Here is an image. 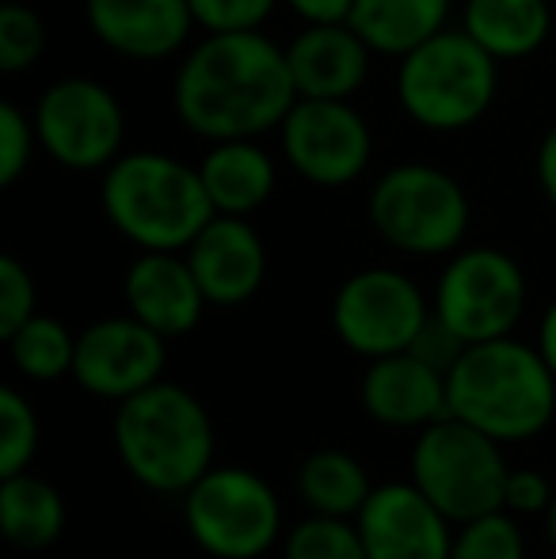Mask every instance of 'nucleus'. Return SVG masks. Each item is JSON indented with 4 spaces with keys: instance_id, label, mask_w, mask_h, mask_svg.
Listing matches in <instances>:
<instances>
[{
    "instance_id": "b1692460",
    "label": "nucleus",
    "mask_w": 556,
    "mask_h": 559,
    "mask_svg": "<svg viewBox=\"0 0 556 559\" xmlns=\"http://www.w3.org/2000/svg\"><path fill=\"white\" fill-rule=\"evenodd\" d=\"M66 499L61 491L43 476H4L0 484V525H4L8 545L23 548V552H43V548L58 545L66 533Z\"/></svg>"
},
{
    "instance_id": "39448f33",
    "label": "nucleus",
    "mask_w": 556,
    "mask_h": 559,
    "mask_svg": "<svg viewBox=\"0 0 556 559\" xmlns=\"http://www.w3.org/2000/svg\"><path fill=\"white\" fill-rule=\"evenodd\" d=\"M499 61L461 27H446L397 58L401 111L430 133H458L488 115Z\"/></svg>"
},
{
    "instance_id": "aec40b11",
    "label": "nucleus",
    "mask_w": 556,
    "mask_h": 559,
    "mask_svg": "<svg viewBox=\"0 0 556 559\" xmlns=\"http://www.w3.org/2000/svg\"><path fill=\"white\" fill-rule=\"evenodd\" d=\"M199 176L217 214L248 217L275 194L279 168L275 156L260 145V138L210 141L199 160Z\"/></svg>"
},
{
    "instance_id": "5701e85b",
    "label": "nucleus",
    "mask_w": 556,
    "mask_h": 559,
    "mask_svg": "<svg viewBox=\"0 0 556 559\" xmlns=\"http://www.w3.org/2000/svg\"><path fill=\"white\" fill-rule=\"evenodd\" d=\"M297 499L305 502L309 514L328 518H358L370 491L378 484L370 479L366 464L347 449H317L297 464Z\"/></svg>"
},
{
    "instance_id": "4c0bfd02",
    "label": "nucleus",
    "mask_w": 556,
    "mask_h": 559,
    "mask_svg": "<svg viewBox=\"0 0 556 559\" xmlns=\"http://www.w3.org/2000/svg\"><path fill=\"white\" fill-rule=\"evenodd\" d=\"M545 533H549V540H553V548H556V495H553L549 510H545Z\"/></svg>"
},
{
    "instance_id": "2eb2a0df",
    "label": "nucleus",
    "mask_w": 556,
    "mask_h": 559,
    "mask_svg": "<svg viewBox=\"0 0 556 559\" xmlns=\"http://www.w3.org/2000/svg\"><path fill=\"white\" fill-rule=\"evenodd\" d=\"M184 255L206 301L217 309H237V305L252 301L268 278V248L248 217L214 214L187 243Z\"/></svg>"
},
{
    "instance_id": "e433bc0d",
    "label": "nucleus",
    "mask_w": 556,
    "mask_h": 559,
    "mask_svg": "<svg viewBox=\"0 0 556 559\" xmlns=\"http://www.w3.org/2000/svg\"><path fill=\"white\" fill-rule=\"evenodd\" d=\"M537 350H542V358L549 361V369L556 373V301L537 320Z\"/></svg>"
},
{
    "instance_id": "a878e982",
    "label": "nucleus",
    "mask_w": 556,
    "mask_h": 559,
    "mask_svg": "<svg viewBox=\"0 0 556 559\" xmlns=\"http://www.w3.org/2000/svg\"><path fill=\"white\" fill-rule=\"evenodd\" d=\"M282 559H366L355 518L309 514L282 537Z\"/></svg>"
},
{
    "instance_id": "cd10ccee",
    "label": "nucleus",
    "mask_w": 556,
    "mask_h": 559,
    "mask_svg": "<svg viewBox=\"0 0 556 559\" xmlns=\"http://www.w3.org/2000/svg\"><path fill=\"white\" fill-rule=\"evenodd\" d=\"M43 442L38 412L20 389L4 384L0 389V476H20L31 468Z\"/></svg>"
},
{
    "instance_id": "ddd939ff",
    "label": "nucleus",
    "mask_w": 556,
    "mask_h": 559,
    "mask_svg": "<svg viewBox=\"0 0 556 559\" xmlns=\"http://www.w3.org/2000/svg\"><path fill=\"white\" fill-rule=\"evenodd\" d=\"M164 361H168V338L161 332L130 312L104 317L76 335L73 381L88 396L122 404L149 384L164 381Z\"/></svg>"
},
{
    "instance_id": "f03ea898",
    "label": "nucleus",
    "mask_w": 556,
    "mask_h": 559,
    "mask_svg": "<svg viewBox=\"0 0 556 559\" xmlns=\"http://www.w3.org/2000/svg\"><path fill=\"white\" fill-rule=\"evenodd\" d=\"M446 396L450 415L504 445L530 442L556 419V373L537 343L514 335L469 343L446 373Z\"/></svg>"
},
{
    "instance_id": "4be33fe9",
    "label": "nucleus",
    "mask_w": 556,
    "mask_h": 559,
    "mask_svg": "<svg viewBox=\"0 0 556 559\" xmlns=\"http://www.w3.org/2000/svg\"><path fill=\"white\" fill-rule=\"evenodd\" d=\"M450 12L453 0H355L347 23L374 53L404 58L430 35L450 27Z\"/></svg>"
},
{
    "instance_id": "393cba45",
    "label": "nucleus",
    "mask_w": 556,
    "mask_h": 559,
    "mask_svg": "<svg viewBox=\"0 0 556 559\" xmlns=\"http://www.w3.org/2000/svg\"><path fill=\"white\" fill-rule=\"evenodd\" d=\"M8 354H12V366L20 369V377L27 381H61V377H73V358H76V335L61 324L58 317H46L35 312L23 328H15L4 338Z\"/></svg>"
},
{
    "instance_id": "f257e3e1",
    "label": "nucleus",
    "mask_w": 556,
    "mask_h": 559,
    "mask_svg": "<svg viewBox=\"0 0 556 559\" xmlns=\"http://www.w3.org/2000/svg\"><path fill=\"white\" fill-rule=\"evenodd\" d=\"M297 104L286 46L263 31L206 35L171 76V111L202 141L263 138Z\"/></svg>"
},
{
    "instance_id": "f704fd0d",
    "label": "nucleus",
    "mask_w": 556,
    "mask_h": 559,
    "mask_svg": "<svg viewBox=\"0 0 556 559\" xmlns=\"http://www.w3.org/2000/svg\"><path fill=\"white\" fill-rule=\"evenodd\" d=\"M301 23H343L351 20L355 0H282Z\"/></svg>"
},
{
    "instance_id": "412c9836",
    "label": "nucleus",
    "mask_w": 556,
    "mask_h": 559,
    "mask_svg": "<svg viewBox=\"0 0 556 559\" xmlns=\"http://www.w3.org/2000/svg\"><path fill=\"white\" fill-rule=\"evenodd\" d=\"M461 31L496 61H519L549 43V0H465Z\"/></svg>"
},
{
    "instance_id": "4468645a",
    "label": "nucleus",
    "mask_w": 556,
    "mask_h": 559,
    "mask_svg": "<svg viewBox=\"0 0 556 559\" xmlns=\"http://www.w3.org/2000/svg\"><path fill=\"white\" fill-rule=\"evenodd\" d=\"M366 559H450L458 525L412 479L378 484L355 518Z\"/></svg>"
},
{
    "instance_id": "7c9ffc66",
    "label": "nucleus",
    "mask_w": 556,
    "mask_h": 559,
    "mask_svg": "<svg viewBox=\"0 0 556 559\" xmlns=\"http://www.w3.org/2000/svg\"><path fill=\"white\" fill-rule=\"evenodd\" d=\"M187 4L206 35H225V31H263L282 0H187Z\"/></svg>"
},
{
    "instance_id": "c756f323",
    "label": "nucleus",
    "mask_w": 556,
    "mask_h": 559,
    "mask_svg": "<svg viewBox=\"0 0 556 559\" xmlns=\"http://www.w3.org/2000/svg\"><path fill=\"white\" fill-rule=\"evenodd\" d=\"M38 148L35 118L15 104H0V187H15Z\"/></svg>"
},
{
    "instance_id": "6ab92c4d",
    "label": "nucleus",
    "mask_w": 556,
    "mask_h": 559,
    "mask_svg": "<svg viewBox=\"0 0 556 559\" xmlns=\"http://www.w3.org/2000/svg\"><path fill=\"white\" fill-rule=\"evenodd\" d=\"M374 50L366 38L343 23H305L301 35L289 38L286 61L297 99H351L370 76Z\"/></svg>"
},
{
    "instance_id": "0eeeda50",
    "label": "nucleus",
    "mask_w": 556,
    "mask_h": 559,
    "mask_svg": "<svg viewBox=\"0 0 556 559\" xmlns=\"http://www.w3.org/2000/svg\"><path fill=\"white\" fill-rule=\"evenodd\" d=\"M366 217L389 248L404 255H453L469 233V194L450 171L435 164H397L374 179Z\"/></svg>"
},
{
    "instance_id": "2f4dec72",
    "label": "nucleus",
    "mask_w": 556,
    "mask_h": 559,
    "mask_svg": "<svg viewBox=\"0 0 556 559\" xmlns=\"http://www.w3.org/2000/svg\"><path fill=\"white\" fill-rule=\"evenodd\" d=\"M38 312V289L31 271L15 255L0 259V338L23 328Z\"/></svg>"
},
{
    "instance_id": "f3484780",
    "label": "nucleus",
    "mask_w": 556,
    "mask_h": 559,
    "mask_svg": "<svg viewBox=\"0 0 556 559\" xmlns=\"http://www.w3.org/2000/svg\"><path fill=\"white\" fill-rule=\"evenodd\" d=\"M88 31L130 61L176 58L199 27L187 0H84Z\"/></svg>"
},
{
    "instance_id": "bb28decb",
    "label": "nucleus",
    "mask_w": 556,
    "mask_h": 559,
    "mask_svg": "<svg viewBox=\"0 0 556 559\" xmlns=\"http://www.w3.org/2000/svg\"><path fill=\"white\" fill-rule=\"evenodd\" d=\"M450 559H527V533L511 510H492L458 525Z\"/></svg>"
},
{
    "instance_id": "dca6fc26",
    "label": "nucleus",
    "mask_w": 556,
    "mask_h": 559,
    "mask_svg": "<svg viewBox=\"0 0 556 559\" xmlns=\"http://www.w3.org/2000/svg\"><path fill=\"white\" fill-rule=\"evenodd\" d=\"M358 404L378 427L389 430H423L450 415L446 373L427 366L412 350L386 354L366 361L358 381Z\"/></svg>"
},
{
    "instance_id": "c9c22d12",
    "label": "nucleus",
    "mask_w": 556,
    "mask_h": 559,
    "mask_svg": "<svg viewBox=\"0 0 556 559\" xmlns=\"http://www.w3.org/2000/svg\"><path fill=\"white\" fill-rule=\"evenodd\" d=\"M534 171H537V187H542L545 202L556 210V122L545 130L542 145H537L534 156Z\"/></svg>"
},
{
    "instance_id": "f8f14e48",
    "label": "nucleus",
    "mask_w": 556,
    "mask_h": 559,
    "mask_svg": "<svg viewBox=\"0 0 556 559\" xmlns=\"http://www.w3.org/2000/svg\"><path fill=\"white\" fill-rule=\"evenodd\" d=\"M279 148L294 176L335 191L366 171L374 133L351 99H297L279 126Z\"/></svg>"
},
{
    "instance_id": "1a4fd4ad",
    "label": "nucleus",
    "mask_w": 556,
    "mask_h": 559,
    "mask_svg": "<svg viewBox=\"0 0 556 559\" xmlns=\"http://www.w3.org/2000/svg\"><path fill=\"white\" fill-rule=\"evenodd\" d=\"M527 274L504 248H458L435 282L430 312L450 324L465 343L514 335L527 317Z\"/></svg>"
},
{
    "instance_id": "72a5a7b5",
    "label": "nucleus",
    "mask_w": 556,
    "mask_h": 559,
    "mask_svg": "<svg viewBox=\"0 0 556 559\" xmlns=\"http://www.w3.org/2000/svg\"><path fill=\"white\" fill-rule=\"evenodd\" d=\"M465 338H461L458 332H453L450 324H442V320L430 312L427 317V324L419 328V335L412 338V346L409 350L416 354V358H423L427 366H435V369H442V373H450L453 369V361L465 354Z\"/></svg>"
},
{
    "instance_id": "6e6552de",
    "label": "nucleus",
    "mask_w": 556,
    "mask_h": 559,
    "mask_svg": "<svg viewBox=\"0 0 556 559\" xmlns=\"http://www.w3.org/2000/svg\"><path fill=\"white\" fill-rule=\"evenodd\" d=\"M184 525L210 559H260L286 537L279 491L240 464H214L187 487Z\"/></svg>"
},
{
    "instance_id": "9b49d317",
    "label": "nucleus",
    "mask_w": 556,
    "mask_h": 559,
    "mask_svg": "<svg viewBox=\"0 0 556 559\" xmlns=\"http://www.w3.org/2000/svg\"><path fill=\"white\" fill-rule=\"evenodd\" d=\"M427 317V294L416 278H409L397 266L355 271L351 278H343V286L332 297L335 338L366 361L409 350Z\"/></svg>"
},
{
    "instance_id": "423d86ee",
    "label": "nucleus",
    "mask_w": 556,
    "mask_h": 559,
    "mask_svg": "<svg viewBox=\"0 0 556 559\" xmlns=\"http://www.w3.org/2000/svg\"><path fill=\"white\" fill-rule=\"evenodd\" d=\"M507 476L511 464L504 456V442L461 423L458 415L416 430L409 479L453 525L504 510Z\"/></svg>"
},
{
    "instance_id": "9d476101",
    "label": "nucleus",
    "mask_w": 556,
    "mask_h": 559,
    "mask_svg": "<svg viewBox=\"0 0 556 559\" xmlns=\"http://www.w3.org/2000/svg\"><path fill=\"white\" fill-rule=\"evenodd\" d=\"M38 148L69 171H104L127 145V111L107 84L92 76H61L43 88L35 111Z\"/></svg>"
},
{
    "instance_id": "473e14b6",
    "label": "nucleus",
    "mask_w": 556,
    "mask_h": 559,
    "mask_svg": "<svg viewBox=\"0 0 556 559\" xmlns=\"http://www.w3.org/2000/svg\"><path fill=\"white\" fill-rule=\"evenodd\" d=\"M556 487L549 484V476L537 468H511L504 487V510H511L514 518H534L545 514L553 502Z\"/></svg>"
},
{
    "instance_id": "c85d7f7f",
    "label": "nucleus",
    "mask_w": 556,
    "mask_h": 559,
    "mask_svg": "<svg viewBox=\"0 0 556 559\" xmlns=\"http://www.w3.org/2000/svg\"><path fill=\"white\" fill-rule=\"evenodd\" d=\"M46 50V23L31 4L4 0L0 4V69L4 73H23Z\"/></svg>"
},
{
    "instance_id": "20e7f679",
    "label": "nucleus",
    "mask_w": 556,
    "mask_h": 559,
    "mask_svg": "<svg viewBox=\"0 0 556 559\" xmlns=\"http://www.w3.org/2000/svg\"><path fill=\"white\" fill-rule=\"evenodd\" d=\"M104 217L138 251H187L202 225L217 214L199 168L171 153H122L104 168L99 183Z\"/></svg>"
},
{
    "instance_id": "7ed1b4c3",
    "label": "nucleus",
    "mask_w": 556,
    "mask_h": 559,
    "mask_svg": "<svg viewBox=\"0 0 556 559\" xmlns=\"http://www.w3.org/2000/svg\"><path fill=\"white\" fill-rule=\"evenodd\" d=\"M111 442L134 484L156 495H184L214 468L217 435L191 389L156 381L119 404Z\"/></svg>"
},
{
    "instance_id": "a211bd4d",
    "label": "nucleus",
    "mask_w": 556,
    "mask_h": 559,
    "mask_svg": "<svg viewBox=\"0 0 556 559\" xmlns=\"http://www.w3.org/2000/svg\"><path fill=\"white\" fill-rule=\"evenodd\" d=\"M122 297L130 317L164 338L194 332L210 305L184 251H138L122 278Z\"/></svg>"
}]
</instances>
